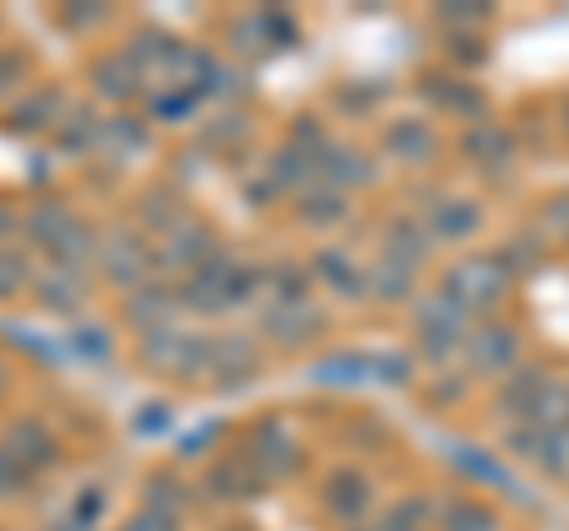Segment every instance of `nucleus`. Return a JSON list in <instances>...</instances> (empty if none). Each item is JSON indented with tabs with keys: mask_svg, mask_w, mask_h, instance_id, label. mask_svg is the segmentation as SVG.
<instances>
[{
	"mask_svg": "<svg viewBox=\"0 0 569 531\" xmlns=\"http://www.w3.org/2000/svg\"><path fill=\"white\" fill-rule=\"evenodd\" d=\"M176 290H181V309L200 313V318H219V313L252 304L266 290V271L252 261H242L233 247H219V252H213L200 271H190Z\"/></svg>",
	"mask_w": 569,
	"mask_h": 531,
	"instance_id": "1",
	"label": "nucleus"
},
{
	"mask_svg": "<svg viewBox=\"0 0 569 531\" xmlns=\"http://www.w3.org/2000/svg\"><path fill=\"white\" fill-rule=\"evenodd\" d=\"M508 285H512V275L498 266V257H466L441 275V294L466 309L470 318H489L498 304H503Z\"/></svg>",
	"mask_w": 569,
	"mask_h": 531,
	"instance_id": "2",
	"label": "nucleus"
},
{
	"mask_svg": "<svg viewBox=\"0 0 569 531\" xmlns=\"http://www.w3.org/2000/svg\"><path fill=\"white\" fill-rule=\"evenodd\" d=\"M96 271L110 280L114 290H138L157 280V247L148 242V233L138 228H110L100 233V252H96Z\"/></svg>",
	"mask_w": 569,
	"mask_h": 531,
	"instance_id": "3",
	"label": "nucleus"
},
{
	"mask_svg": "<svg viewBox=\"0 0 569 531\" xmlns=\"http://www.w3.org/2000/svg\"><path fill=\"white\" fill-rule=\"evenodd\" d=\"M209 351L213 338H194L181 328H157L142 338L138 361L152 370V375H176V380H204L209 375Z\"/></svg>",
	"mask_w": 569,
	"mask_h": 531,
	"instance_id": "4",
	"label": "nucleus"
},
{
	"mask_svg": "<svg viewBox=\"0 0 569 531\" xmlns=\"http://www.w3.org/2000/svg\"><path fill=\"white\" fill-rule=\"evenodd\" d=\"M413 328H418L422 357L432 361V365H447L451 357H460V347H466L470 328H475V318L460 309V304H451V299L437 290L432 299H422V304H418Z\"/></svg>",
	"mask_w": 569,
	"mask_h": 531,
	"instance_id": "5",
	"label": "nucleus"
},
{
	"mask_svg": "<svg viewBox=\"0 0 569 531\" xmlns=\"http://www.w3.org/2000/svg\"><path fill=\"white\" fill-rule=\"evenodd\" d=\"M460 357H466L470 375H508V370H518V361H522V332L503 323V318H485V323L470 328Z\"/></svg>",
	"mask_w": 569,
	"mask_h": 531,
	"instance_id": "6",
	"label": "nucleus"
},
{
	"mask_svg": "<svg viewBox=\"0 0 569 531\" xmlns=\"http://www.w3.org/2000/svg\"><path fill=\"white\" fill-rule=\"evenodd\" d=\"M261 332L266 342L280 351H305L313 342H323L328 332V313L313 304V299H299V304H271L261 313Z\"/></svg>",
	"mask_w": 569,
	"mask_h": 531,
	"instance_id": "7",
	"label": "nucleus"
},
{
	"mask_svg": "<svg viewBox=\"0 0 569 531\" xmlns=\"http://www.w3.org/2000/svg\"><path fill=\"white\" fill-rule=\"evenodd\" d=\"M71 100L62 86H33V91H24L20 100L10 104L6 114V129L20 133V138H39V133H58V123L67 119Z\"/></svg>",
	"mask_w": 569,
	"mask_h": 531,
	"instance_id": "8",
	"label": "nucleus"
},
{
	"mask_svg": "<svg viewBox=\"0 0 569 531\" xmlns=\"http://www.w3.org/2000/svg\"><path fill=\"white\" fill-rule=\"evenodd\" d=\"M257 370H261L257 338H247V332H223V338H213L209 375H204L213 389H242L247 380H257Z\"/></svg>",
	"mask_w": 569,
	"mask_h": 531,
	"instance_id": "9",
	"label": "nucleus"
},
{
	"mask_svg": "<svg viewBox=\"0 0 569 531\" xmlns=\"http://www.w3.org/2000/svg\"><path fill=\"white\" fill-rule=\"evenodd\" d=\"M261 489H271V480L242 455H228V460H213L209 474L200 480V493L209 503H247V499H257Z\"/></svg>",
	"mask_w": 569,
	"mask_h": 531,
	"instance_id": "10",
	"label": "nucleus"
},
{
	"mask_svg": "<svg viewBox=\"0 0 569 531\" xmlns=\"http://www.w3.org/2000/svg\"><path fill=\"white\" fill-rule=\"evenodd\" d=\"M247 460L276 484V480H284V474L299 470V447H295V437L284 432L280 418H261L252 428V437H247Z\"/></svg>",
	"mask_w": 569,
	"mask_h": 531,
	"instance_id": "11",
	"label": "nucleus"
},
{
	"mask_svg": "<svg viewBox=\"0 0 569 531\" xmlns=\"http://www.w3.org/2000/svg\"><path fill=\"white\" fill-rule=\"evenodd\" d=\"M33 299H39V309L71 318V313L86 309V299H91V275L77 271V266L48 261V271L33 275Z\"/></svg>",
	"mask_w": 569,
	"mask_h": 531,
	"instance_id": "12",
	"label": "nucleus"
},
{
	"mask_svg": "<svg viewBox=\"0 0 569 531\" xmlns=\"http://www.w3.org/2000/svg\"><path fill=\"white\" fill-rule=\"evenodd\" d=\"M219 252V238H213V228L204 219H190L181 223L171 238H162V247H157V271H200V266Z\"/></svg>",
	"mask_w": 569,
	"mask_h": 531,
	"instance_id": "13",
	"label": "nucleus"
},
{
	"mask_svg": "<svg viewBox=\"0 0 569 531\" xmlns=\"http://www.w3.org/2000/svg\"><path fill=\"white\" fill-rule=\"evenodd\" d=\"M77 223H81V214L62 200V194H39V200L24 209V238H29V247H39V252H48V257L58 252V242Z\"/></svg>",
	"mask_w": 569,
	"mask_h": 531,
	"instance_id": "14",
	"label": "nucleus"
},
{
	"mask_svg": "<svg viewBox=\"0 0 569 531\" xmlns=\"http://www.w3.org/2000/svg\"><path fill=\"white\" fill-rule=\"evenodd\" d=\"M0 451H10L29 474L58 465V437H52L48 422H39V418H14L6 437H0Z\"/></svg>",
	"mask_w": 569,
	"mask_h": 531,
	"instance_id": "15",
	"label": "nucleus"
},
{
	"mask_svg": "<svg viewBox=\"0 0 569 531\" xmlns=\"http://www.w3.org/2000/svg\"><path fill=\"white\" fill-rule=\"evenodd\" d=\"M133 219H138L142 233H152V238H171L176 228L194 219V209L186 204V194L176 190V186H152V190H142V194H138Z\"/></svg>",
	"mask_w": 569,
	"mask_h": 531,
	"instance_id": "16",
	"label": "nucleus"
},
{
	"mask_svg": "<svg viewBox=\"0 0 569 531\" xmlns=\"http://www.w3.org/2000/svg\"><path fill=\"white\" fill-rule=\"evenodd\" d=\"M422 228H427L432 242H466L485 228V209H479L475 200H460V194H437Z\"/></svg>",
	"mask_w": 569,
	"mask_h": 531,
	"instance_id": "17",
	"label": "nucleus"
},
{
	"mask_svg": "<svg viewBox=\"0 0 569 531\" xmlns=\"http://www.w3.org/2000/svg\"><path fill=\"white\" fill-rule=\"evenodd\" d=\"M181 309V290L171 285V280H148V285H138L133 294H129V304H123V318L148 338V332H157V328H171V313Z\"/></svg>",
	"mask_w": 569,
	"mask_h": 531,
	"instance_id": "18",
	"label": "nucleus"
},
{
	"mask_svg": "<svg viewBox=\"0 0 569 531\" xmlns=\"http://www.w3.org/2000/svg\"><path fill=\"white\" fill-rule=\"evenodd\" d=\"M460 152H466L470 162H475L479 171H489V176L508 171L512 162H518V143H512V133L498 129V123H489V119L470 123L466 138H460Z\"/></svg>",
	"mask_w": 569,
	"mask_h": 531,
	"instance_id": "19",
	"label": "nucleus"
},
{
	"mask_svg": "<svg viewBox=\"0 0 569 531\" xmlns=\"http://www.w3.org/2000/svg\"><path fill=\"white\" fill-rule=\"evenodd\" d=\"M370 499H376V493H370V480L356 465L328 470V480H323V508H328V518H337V522L366 518Z\"/></svg>",
	"mask_w": 569,
	"mask_h": 531,
	"instance_id": "20",
	"label": "nucleus"
},
{
	"mask_svg": "<svg viewBox=\"0 0 569 531\" xmlns=\"http://www.w3.org/2000/svg\"><path fill=\"white\" fill-rule=\"evenodd\" d=\"M418 96L427 104H437L441 114H451V119H485V96L475 91V81H460V77H447V72H432V77H422L418 81Z\"/></svg>",
	"mask_w": 569,
	"mask_h": 531,
	"instance_id": "21",
	"label": "nucleus"
},
{
	"mask_svg": "<svg viewBox=\"0 0 569 531\" xmlns=\"http://www.w3.org/2000/svg\"><path fill=\"white\" fill-rule=\"evenodd\" d=\"M385 152L395 157V162H403V167H427V162H437L441 138H437V129L427 119H399V123H389L385 129Z\"/></svg>",
	"mask_w": 569,
	"mask_h": 531,
	"instance_id": "22",
	"label": "nucleus"
},
{
	"mask_svg": "<svg viewBox=\"0 0 569 531\" xmlns=\"http://www.w3.org/2000/svg\"><path fill=\"white\" fill-rule=\"evenodd\" d=\"M142 77L138 72V62L129 58V52H104V58H96L91 62V86H96V96L100 100H110V104H123V100H133V96H142Z\"/></svg>",
	"mask_w": 569,
	"mask_h": 531,
	"instance_id": "23",
	"label": "nucleus"
},
{
	"mask_svg": "<svg viewBox=\"0 0 569 531\" xmlns=\"http://www.w3.org/2000/svg\"><path fill=\"white\" fill-rule=\"evenodd\" d=\"M546 380H550L546 365H518V370H508L503 384H498V394H493V409L503 413V418H512V422H527L531 403H537Z\"/></svg>",
	"mask_w": 569,
	"mask_h": 531,
	"instance_id": "24",
	"label": "nucleus"
},
{
	"mask_svg": "<svg viewBox=\"0 0 569 531\" xmlns=\"http://www.w3.org/2000/svg\"><path fill=\"white\" fill-rule=\"evenodd\" d=\"M295 214H299V223H309V228H318V233H328V228H337V223L351 214V200H347V190H337L328 181H313L309 190L295 194Z\"/></svg>",
	"mask_w": 569,
	"mask_h": 531,
	"instance_id": "25",
	"label": "nucleus"
},
{
	"mask_svg": "<svg viewBox=\"0 0 569 531\" xmlns=\"http://www.w3.org/2000/svg\"><path fill=\"white\" fill-rule=\"evenodd\" d=\"M152 148V129H148V119H138V114H110L100 123V143L96 152L100 157H110V162H129L133 152H148Z\"/></svg>",
	"mask_w": 569,
	"mask_h": 531,
	"instance_id": "26",
	"label": "nucleus"
},
{
	"mask_svg": "<svg viewBox=\"0 0 569 531\" xmlns=\"http://www.w3.org/2000/svg\"><path fill=\"white\" fill-rule=\"evenodd\" d=\"M313 275L323 280V285H328L337 299H361V294H370L366 271H361V266H356L347 252H337V247H323V252L313 257Z\"/></svg>",
	"mask_w": 569,
	"mask_h": 531,
	"instance_id": "27",
	"label": "nucleus"
},
{
	"mask_svg": "<svg viewBox=\"0 0 569 531\" xmlns=\"http://www.w3.org/2000/svg\"><path fill=\"white\" fill-rule=\"evenodd\" d=\"M266 181H271L280 194H299V190H309L318 181V167H313L309 152H299L295 143H284V148L271 152V162H266Z\"/></svg>",
	"mask_w": 569,
	"mask_h": 531,
	"instance_id": "28",
	"label": "nucleus"
},
{
	"mask_svg": "<svg viewBox=\"0 0 569 531\" xmlns=\"http://www.w3.org/2000/svg\"><path fill=\"white\" fill-rule=\"evenodd\" d=\"M318 171H323V181L337 186V190H351V186H370L376 181V162H370L366 152H356V148H342V143H332L323 152V162H318Z\"/></svg>",
	"mask_w": 569,
	"mask_h": 531,
	"instance_id": "29",
	"label": "nucleus"
},
{
	"mask_svg": "<svg viewBox=\"0 0 569 531\" xmlns=\"http://www.w3.org/2000/svg\"><path fill=\"white\" fill-rule=\"evenodd\" d=\"M427 252H432V238H427V228L408 223V219L389 223L385 247H380V257H385V261H399V266H408V271H418V266L427 261Z\"/></svg>",
	"mask_w": 569,
	"mask_h": 531,
	"instance_id": "30",
	"label": "nucleus"
},
{
	"mask_svg": "<svg viewBox=\"0 0 569 531\" xmlns=\"http://www.w3.org/2000/svg\"><path fill=\"white\" fill-rule=\"evenodd\" d=\"M100 123H104V119L91 110V104H71L67 119L58 123V148H62L67 157L96 152V143H100Z\"/></svg>",
	"mask_w": 569,
	"mask_h": 531,
	"instance_id": "31",
	"label": "nucleus"
},
{
	"mask_svg": "<svg viewBox=\"0 0 569 531\" xmlns=\"http://www.w3.org/2000/svg\"><path fill=\"white\" fill-rule=\"evenodd\" d=\"M493 257H498V266H503L508 275H531L546 261V233L541 228H522V233H512Z\"/></svg>",
	"mask_w": 569,
	"mask_h": 531,
	"instance_id": "32",
	"label": "nucleus"
},
{
	"mask_svg": "<svg viewBox=\"0 0 569 531\" xmlns=\"http://www.w3.org/2000/svg\"><path fill=\"white\" fill-rule=\"evenodd\" d=\"M366 280H370V299H380V304H403L418 290V271H408L399 261H385V257L370 266Z\"/></svg>",
	"mask_w": 569,
	"mask_h": 531,
	"instance_id": "33",
	"label": "nucleus"
},
{
	"mask_svg": "<svg viewBox=\"0 0 569 531\" xmlns=\"http://www.w3.org/2000/svg\"><path fill=\"white\" fill-rule=\"evenodd\" d=\"M437 531H498V512L485 499H447L437 508Z\"/></svg>",
	"mask_w": 569,
	"mask_h": 531,
	"instance_id": "34",
	"label": "nucleus"
},
{
	"mask_svg": "<svg viewBox=\"0 0 569 531\" xmlns=\"http://www.w3.org/2000/svg\"><path fill=\"white\" fill-rule=\"evenodd\" d=\"M194 499L190 484L181 480L176 470H157L142 480V508H157V512H171V518H181V508Z\"/></svg>",
	"mask_w": 569,
	"mask_h": 531,
	"instance_id": "35",
	"label": "nucleus"
},
{
	"mask_svg": "<svg viewBox=\"0 0 569 531\" xmlns=\"http://www.w3.org/2000/svg\"><path fill=\"white\" fill-rule=\"evenodd\" d=\"M527 422L541 428V432H565L569 428V380H546L537 403H531Z\"/></svg>",
	"mask_w": 569,
	"mask_h": 531,
	"instance_id": "36",
	"label": "nucleus"
},
{
	"mask_svg": "<svg viewBox=\"0 0 569 531\" xmlns=\"http://www.w3.org/2000/svg\"><path fill=\"white\" fill-rule=\"evenodd\" d=\"M370 375H380V361L376 357H337V361H323L313 365V380L318 384H337V389H351Z\"/></svg>",
	"mask_w": 569,
	"mask_h": 531,
	"instance_id": "37",
	"label": "nucleus"
},
{
	"mask_svg": "<svg viewBox=\"0 0 569 531\" xmlns=\"http://www.w3.org/2000/svg\"><path fill=\"white\" fill-rule=\"evenodd\" d=\"M33 261L20 247H0V299H14L20 290H33Z\"/></svg>",
	"mask_w": 569,
	"mask_h": 531,
	"instance_id": "38",
	"label": "nucleus"
},
{
	"mask_svg": "<svg viewBox=\"0 0 569 531\" xmlns=\"http://www.w3.org/2000/svg\"><path fill=\"white\" fill-rule=\"evenodd\" d=\"M261 294H271V304H299V299H309V275L299 266H271Z\"/></svg>",
	"mask_w": 569,
	"mask_h": 531,
	"instance_id": "39",
	"label": "nucleus"
},
{
	"mask_svg": "<svg viewBox=\"0 0 569 531\" xmlns=\"http://www.w3.org/2000/svg\"><path fill=\"white\" fill-rule=\"evenodd\" d=\"M531 465H537L541 474H550V480L569 484V428H565V432H546Z\"/></svg>",
	"mask_w": 569,
	"mask_h": 531,
	"instance_id": "40",
	"label": "nucleus"
},
{
	"mask_svg": "<svg viewBox=\"0 0 569 531\" xmlns=\"http://www.w3.org/2000/svg\"><path fill=\"white\" fill-rule=\"evenodd\" d=\"M489 6H470V0H451V6H437V24L447 33H479V24L489 20Z\"/></svg>",
	"mask_w": 569,
	"mask_h": 531,
	"instance_id": "41",
	"label": "nucleus"
},
{
	"mask_svg": "<svg viewBox=\"0 0 569 531\" xmlns=\"http://www.w3.org/2000/svg\"><path fill=\"white\" fill-rule=\"evenodd\" d=\"M194 110H200V96H190V91H152V119L186 123Z\"/></svg>",
	"mask_w": 569,
	"mask_h": 531,
	"instance_id": "42",
	"label": "nucleus"
},
{
	"mask_svg": "<svg viewBox=\"0 0 569 531\" xmlns=\"http://www.w3.org/2000/svg\"><path fill=\"white\" fill-rule=\"evenodd\" d=\"M171 428H176V409H171V403H162V399L142 403V409L133 413V432L138 437H162Z\"/></svg>",
	"mask_w": 569,
	"mask_h": 531,
	"instance_id": "43",
	"label": "nucleus"
},
{
	"mask_svg": "<svg viewBox=\"0 0 569 531\" xmlns=\"http://www.w3.org/2000/svg\"><path fill=\"white\" fill-rule=\"evenodd\" d=\"M29 77V52L20 48H0V100L20 91V81Z\"/></svg>",
	"mask_w": 569,
	"mask_h": 531,
	"instance_id": "44",
	"label": "nucleus"
},
{
	"mask_svg": "<svg viewBox=\"0 0 569 531\" xmlns=\"http://www.w3.org/2000/svg\"><path fill=\"white\" fill-rule=\"evenodd\" d=\"M67 518H71V522H81L86 531H96L100 518H104V489H96V484H91V489H81V493H77V503L67 508Z\"/></svg>",
	"mask_w": 569,
	"mask_h": 531,
	"instance_id": "45",
	"label": "nucleus"
},
{
	"mask_svg": "<svg viewBox=\"0 0 569 531\" xmlns=\"http://www.w3.org/2000/svg\"><path fill=\"white\" fill-rule=\"evenodd\" d=\"M71 342H77V351L86 361H110V351H114L110 328H91V323L77 328V338H71Z\"/></svg>",
	"mask_w": 569,
	"mask_h": 531,
	"instance_id": "46",
	"label": "nucleus"
},
{
	"mask_svg": "<svg viewBox=\"0 0 569 531\" xmlns=\"http://www.w3.org/2000/svg\"><path fill=\"white\" fill-rule=\"evenodd\" d=\"M238 138H247V119H242V114H223V119H213V123H209L204 143H209L213 152H223L228 143H238Z\"/></svg>",
	"mask_w": 569,
	"mask_h": 531,
	"instance_id": "47",
	"label": "nucleus"
},
{
	"mask_svg": "<svg viewBox=\"0 0 569 531\" xmlns=\"http://www.w3.org/2000/svg\"><path fill=\"white\" fill-rule=\"evenodd\" d=\"M447 52L460 62V67H475V62H485V39L479 33H447Z\"/></svg>",
	"mask_w": 569,
	"mask_h": 531,
	"instance_id": "48",
	"label": "nucleus"
},
{
	"mask_svg": "<svg viewBox=\"0 0 569 531\" xmlns=\"http://www.w3.org/2000/svg\"><path fill=\"white\" fill-rule=\"evenodd\" d=\"M29 484V470L20 465V460H14L10 451H0V503H10L14 493H20Z\"/></svg>",
	"mask_w": 569,
	"mask_h": 531,
	"instance_id": "49",
	"label": "nucleus"
},
{
	"mask_svg": "<svg viewBox=\"0 0 569 531\" xmlns=\"http://www.w3.org/2000/svg\"><path fill=\"white\" fill-rule=\"evenodd\" d=\"M123 531H181V518H171V512H157V508H138Z\"/></svg>",
	"mask_w": 569,
	"mask_h": 531,
	"instance_id": "50",
	"label": "nucleus"
},
{
	"mask_svg": "<svg viewBox=\"0 0 569 531\" xmlns=\"http://www.w3.org/2000/svg\"><path fill=\"white\" fill-rule=\"evenodd\" d=\"M541 228H546V238L556 233V238H569V190L556 194L550 204H541Z\"/></svg>",
	"mask_w": 569,
	"mask_h": 531,
	"instance_id": "51",
	"label": "nucleus"
},
{
	"mask_svg": "<svg viewBox=\"0 0 569 531\" xmlns=\"http://www.w3.org/2000/svg\"><path fill=\"white\" fill-rule=\"evenodd\" d=\"M58 20H62L67 29H86V24H100V20H104V10H96V6H62V10H58Z\"/></svg>",
	"mask_w": 569,
	"mask_h": 531,
	"instance_id": "52",
	"label": "nucleus"
},
{
	"mask_svg": "<svg viewBox=\"0 0 569 531\" xmlns=\"http://www.w3.org/2000/svg\"><path fill=\"white\" fill-rule=\"evenodd\" d=\"M20 233H24V214H20V209H14V204L0 200V247H10L14 238H20Z\"/></svg>",
	"mask_w": 569,
	"mask_h": 531,
	"instance_id": "53",
	"label": "nucleus"
},
{
	"mask_svg": "<svg viewBox=\"0 0 569 531\" xmlns=\"http://www.w3.org/2000/svg\"><path fill=\"white\" fill-rule=\"evenodd\" d=\"M460 394H466V384H460V380L451 375V380H441V389H432L427 399H432V403H456Z\"/></svg>",
	"mask_w": 569,
	"mask_h": 531,
	"instance_id": "54",
	"label": "nucleus"
},
{
	"mask_svg": "<svg viewBox=\"0 0 569 531\" xmlns=\"http://www.w3.org/2000/svg\"><path fill=\"white\" fill-rule=\"evenodd\" d=\"M43 531H86V527H81V522H71V518H67V512H62V522H48Z\"/></svg>",
	"mask_w": 569,
	"mask_h": 531,
	"instance_id": "55",
	"label": "nucleus"
},
{
	"mask_svg": "<svg viewBox=\"0 0 569 531\" xmlns=\"http://www.w3.org/2000/svg\"><path fill=\"white\" fill-rule=\"evenodd\" d=\"M6 384H10V365L0 361V394H6Z\"/></svg>",
	"mask_w": 569,
	"mask_h": 531,
	"instance_id": "56",
	"label": "nucleus"
},
{
	"mask_svg": "<svg viewBox=\"0 0 569 531\" xmlns=\"http://www.w3.org/2000/svg\"><path fill=\"white\" fill-rule=\"evenodd\" d=\"M560 123H565V133H569V104H565V110H560Z\"/></svg>",
	"mask_w": 569,
	"mask_h": 531,
	"instance_id": "57",
	"label": "nucleus"
},
{
	"mask_svg": "<svg viewBox=\"0 0 569 531\" xmlns=\"http://www.w3.org/2000/svg\"><path fill=\"white\" fill-rule=\"evenodd\" d=\"M351 531H366V527H351Z\"/></svg>",
	"mask_w": 569,
	"mask_h": 531,
	"instance_id": "58",
	"label": "nucleus"
}]
</instances>
